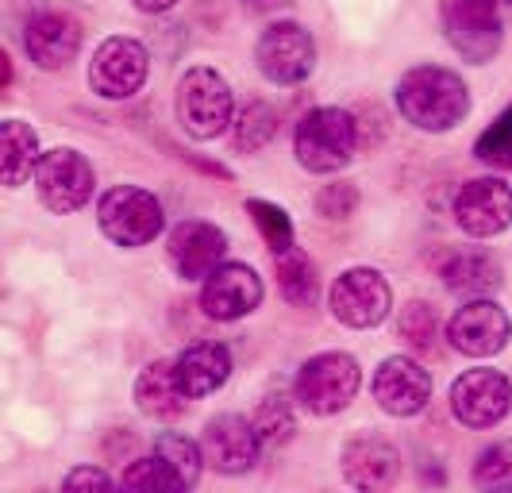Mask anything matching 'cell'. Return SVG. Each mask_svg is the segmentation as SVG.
I'll return each mask as SVG.
<instances>
[{
  "mask_svg": "<svg viewBox=\"0 0 512 493\" xmlns=\"http://www.w3.org/2000/svg\"><path fill=\"white\" fill-rule=\"evenodd\" d=\"M397 112L420 131H451L470 112V89L443 66H416L397 81Z\"/></svg>",
  "mask_w": 512,
  "mask_h": 493,
  "instance_id": "cell-1",
  "label": "cell"
},
{
  "mask_svg": "<svg viewBox=\"0 0 512 493\" xmlns=\"http://www.w3.org/2000/svg\"><path fill=\"white\" fill-rule=\"evenodd\" d=\"M359 147V128L347 108H312L297 124L293 155L308 174H335L343 170Z\"/></svg>",
  "mask_w": 512,
  "mask_h": 493,
  "instance_id": "cell-2",
  "label": "cell"
},
{
  "mask_svg": "<svg viewBox=\"0 0 512 493\" xmlns=\"http://www.w3.org/2000/svg\"><path fill=\"white\" fill-rule=\"evenodd\" d=\"M235 116V97L224 74H216L212 66H193L178 85V120L193 139H216L231 128Z\"/></svg>",
  "mask_w": 512,
  "mask_h": 493,
  "instance_id": "cell-3",
  "label": "cell"
},
{
  "mask_svg": "<svg viewBox=\"0 0 512 493\" xmlns=\"http://www.w3.org/2000/svg\"><path fill=\"white\" fill-rule=\"evenodd\" d=\"M359 363L343 351H324L316 359H308L301 370H297V382H293V393H297V405L308 409L312 416H332L339 409H347L359 393Z\"/></svg>",
  "mask_w": 512,
  "mask_h": 493,
  "instance_id": "cell-4",
  "label": "cell"
},
{
  "mask_svg": "<svg viewBox=\"0 0 512 493\" xmlns=\"http://www.w3.org/2000/svg\"><path fill=\"white\" fill-rule=\"evenodd\" d=\"M501 0H439L443 16V35L455 51L482 66L501 51Z\"/></svg>",
  "mask_w": 512,
  "mask_h": 493,
  "instance_id": "cell-5",
  "label": "cell"
},
{
  "mask_svg": "<svg viewBox=\"0 0 512 493\" xmlns=\"http://www.w3.org/2000/svg\"><path fill=\"white\" fill-rule=\"evenodd\" d=\"M97 224L112 243L143 247L162 232V205L154 193L139 189V185H116L97 205Z\"/></svg>",
  "mask_w": 512,
  "mask_h": 493,
  "instance_id": "cell-6",
  "label": "cell"
},
{
  "mask_svg": "<svg viewBox=\"0 0 512 493\" xmlns=\"http://www.w3.org/2000/svg\"><path fill=\"white\" fill-rule=\"evenodd\" d=\"M93 185H97V174H93L89 158L74 151V147H54L35 166L39 201L51 212H58V216H70V212L89 205Z\"/></svg>",
  "mask_w": 512,
  "mask_h": 493,
  "instance_id": "cell-7",
  "label": "cell"
},
{
  "mask_svg": "<svg viewBox=\"0 0 512 493\" xmlns=\"http://www.w3.org/2000/svg\"><path fill=\"white\" fill-rule=\"evenodd\" d=\"M151 70V54L139 39L128 35H112L93 51L89 62V89L104 101H128L143 89Z\"/></svg>",
  "mask_w": 512,
  "mask_h": 493,
  "instance_id": "cell-8",
  "label": "cell"
},
{
  "mask_svg": "<svg viewBox=\"0 0 512 493\" xmlns=\"http://www.w3.org/2000/svg\"><path fill=\"white\" fill-rule=\"evenodd\" d=\"M255 62L262 78L274 85H301L316 66V43L301 24L282 20L262 31L255 47Z\"/></svg>",
  "mask_w": 512,
  "mask_h": 493,
  "instance_id": "cell-9",
  "label": "cell"
},
{
  "mask_svg": "<svg viewBox=\"0 0 512 493\" xmlns=\"http://www.w3.org/2000/svg\"><path fill=\"white\" fill-rule=\"evenodd\" d=\"M328 305H332L335 320L347 328H378L393 309V293L378 270L355 266V270L335 278Z\"/></svg>",
  "mask_w": 512,
  "mask_h": 493,
  "instance_id": "cell-10",
  "label": "cell"
},
{
  "mask_svg": "<svg viewBox=\"0 0 512 493\" xmlns=\"http://www.w3.org/2000/svg\"><path fill=\"white\" fill-rule=\"evenodd\" d=\"M512 409V382L501 370H466L451 386V413L466 428H493Z\"/></svg>",
  "mask_w": 512,
  "mask_h": 493,
  "instance_id": "cell-11",
  "label": "cell"
},
{
  "mask_svg": "<svg viewBox=\"0 0 512 493\" xmlns=\"http://www.w3.org/2000/svg\"><path fill=\"white\" fill-rule=\"evenodd\" d=\"M447 339L455 351L470 355V359H489V355L505 351V343L512 339V320L497 301L474 297L447 320Z\"/></svg>",
  "mask_w": 512,
  "mask_h": 493,
  "instance_id": "cell-12",
  "label": "cell"
},
{
  "mask_svg": "<svg viewBox=\"0 0 512 493\" xmlns=\"http://www.w3.org/2000/svg\"><path fill=\"white\" fill-rule=\"evenodd\" d=\"M455 224L474 239H493L512 224V189L501 178H474L455 193Z\"/></svg>",
  "mask_w": 512,
  "mask_h": 493,
  "instance_id": "cell-13",
  "label": "cell"
},
{
  "mask_svg": "<svg viewBox=\"0 0 512 493\" xmlns=\"http://www.w3.org/2000/svg\"><path fill=\"white\" fill-rule=\"evenodd\" d=\"M262 305V278L247 262H220L205 278L201 289V309L212 320H243Z\"/></svg>",
  "mask_w": 512,
  "mask_h": 493,
  "instance_id": "cell-14",
  "label": "cell"
},
{
  "mask_svg": "<svg viewBox=\"0 0 512 493\" xmlns=\"http://www.w3.org/2000/svg\"><path fill=\"white\" fill-rule=\"evenodd\" d=\"M166 255H170V266L178 270V278L201 282L224 262L228 235L220 232L216 224H208V220H181L178 228L170 232V239H166Z\"/></svg>",
  "mask_w": 512,
  "mask_h": 493,
  "instance_id": "cell-15",
  "label": "cell"
},
{
  "mask_svg": "<svg viewBox=\"0 0 512 493\" xmlns=\"http://www.w3.org/2000/svg\"><path fill=\"white\" fill-rule=\"evenodd\" d=\"M205 463L220 474H247L258 463L262 436H258L255 420H243L235 413H224L205 424Z\"/></svg>",
  "mask_w": 512,
  "mask_h": 493,
  "instance_id": "cell-16",
  "label": "cell"
},
{
  "mask_svg": "<svg viewBox=\"0 0 512 493\" xmlns=\"http://www.w3.org/2000/svg\"><path fill=\"white\" fill-rule=\"evenodd\" d=\"M374 397L389 416H416L432 401V374L409 355H389L374 374Z\"/></svg>",
  "mask_w": 512,
  "mask_h": 493,
  "instance_id": "cell-17",
  "label": "cell"
},
{
  "mask_svg": "<svg viewBox=\"0 0 512 493\" xmlns=\"http://www.w3.org/2000/svg\"><path fill=\"white\" fill-rule=\"evenodd\" d=\"M24 47L39 70H66L81 51V24L66 12H43L27 24Z\"/></svg>",
  "mask_w": 512,
  "mask_h": 493,
  "instance_id": "cell-18",
  "label": "cell"
},
{
  "mask_svg": "<svg viewBox=\"0 0 512 493\" xmlns=\"http://www.w3.org/2000/svg\"><path fill=\"white\" fill-rule=\"evenodd\" d=\"M343 474L355 490H389L401 474V455L378 436H359L343 447Z\"/></svg>",
  "mask_w": 512,
  "mask_h": 493,
  "instance_id": "cell-19",
  "label": "cell"
},
{
  "mask_svg": "<svg viewBox=\"0 0 512 493\" xmlns=\"http://www.w3.org/2000/svg\"><path fill=\"white\" fill-rule=\"evenodd\" d=\"M174 374H178L181 390L189 393V401L208 397V393L224 390L231 378V351L224 343H193L174 359Z\"/></svg>",
  "mask_w": 512,
  "mask_h": 493,
  "instance_id": "cell-20",
  "label": "cell"
},
{
  "mask_svg": "<svg viewBox=\"0 0 512 493\" xmlns=\"http://www.w3.org/2000/svg\"><path fill=\"white\" fill-rule=\"evenodd\" d=\"M135 405L139 413L151 420H174L185 413L189 393L181 390L178 374H174V359H154L151 366L139 370L135 378Z\"/></svg>",
  "mask_w": 512,
  "mask_h": 493,
  "instance_id": "cell-21",
  "label": "cell"
},
{
  "mask_svg": "<svg viewBox=\"0 0 512 493\" xmlns=\"http://www.w3.org/2000/svg\"><path fill=\"white\" fill-rule=\"evenodd\" d=\"M439 278L451 293L462 297H489L501 289V266L482 251H459L439 266Z\"/></svg>",
  "mask_w": 512,
  "mask_h": 493,
  "instance_id": "cell-22",
  "label": "cell"
},
{
  "mask_svg": "<svg viewBox=\"0 0 512 493\" xmlns=\"http://www.w3.org/2000/svg\"><path fill=\"white\" fill-rule=\"evenodd\" d=\"M151 451L166 463L170 478H174V490H193L201 482V467H205V447L201 443L185 440L178 432H162Z\"/></svg>",
  "mask_w": 512,
  "mask_h": 493,
  "instance_id": "cell-23",
  "label": "cell"
},
{
  "mask_svg": "<svg viewBox=\"0 0 512 493\" xmlns=\"http://www.w3.org/2000/svg\"><path fill=\"white\" fill-rule=\"evenodd\" d=\"M39 158L43 151H39L35 131L27 128L24 120H4V185L8 189L24 185L35 174Z\"/></svg>",
  "mask_w": 512,
  "mask_h": 493,
  "instance_id": "cell-24",
  "label": "cell"
},
{
  "mask_svg": "<svg viewBox=\"0 0 512 493\" xmlns=\"http://www.w3.org/2000/svg\"><path fill=\"white\" fill-rule=\"evenodd\" d=\"M274 270H278V286H282L285 301L297 305V309H308L320 293V282H316V266L297 251L289 247L282 255H274Z\"/></svg>",
  "mask_w": 512,
  "mask_h": 493,
  "instance_id": "cell-25",
  "label": "cell"
},
{
  "mask_svg": "<svg viewBox=\"0 0 512 493\" xmlns=\"http://www.w3.org/2000/svg\"><path fill=\"white\" fill-rule=\"evenodd\" d=\"M278 135V112L266 101H247L235 116V151L255 155Z\"/></svg>",
  "mask_w": 512,
  "mask_h": 493,
  "instance_id": "cell-26",
  "label": "cell"
},
{
  "mask_svg": "<svg viewBox=\"0 0 512 493\" xmlns=\"http://www.w3.org/2000/svg\"><path fill=\"white\" fill-rule=\"evenodd\" d=\"M478 490H512V440H497L474 463Z\"/></svg>",
  "mask_w": 512,
  "mask_h": 493,
  "instance_id": "cell-27",
  "label": "cell"
},
{
  "mask_svg": "<svg viewBox=\"0 0 512 493\" xmlns=\"http://www.w3.org/2000/svg\"><path fill=\"white\" fill-rule=\"evenodd\" d=\"M474 155L482 158L486 166H501V170H512V104L489 124L478 143H474Z\"/></svg>",
  "mask_w": 512,
  "mask_h": 493,
  "instance_id": "cell-28",
  "label": "cell"
},
{
  "mask_svg": "<svg viewBox=\"0 0 512 493\" xmlns=\"http://www.w3.org/2000/svg\"><path fill=\"white\" fill-rule=\"evenodd\" d=\"M255 428L262 443H270V447H278L293 436V428H297V420H293V409H289V401L285 397H262L258 401V413H255Z\"/></svg>",
  "mask_w": 512,
  "mask_h": 493,
  "instance_id": "cell-29",
  "label": "cell"
},
{
  "mask_svg": "<svg viewBox=\"0 0 512 493\" xmlns=\"http://www.w3.org/2000/svg\"><path fill=\"white\" fill-rule=\"evenodd\" d=\"M247 212L255 216L258 232H262L266 247H270L274 255H282V251L293 247V224H289L285 208L270 205V201H247Z\"/></svg>",
  "mask_w": 512,
  "mask_h": 493,
  "instance_id": "cell-30",
  "label": "cell"
},
{
  "mask_svg": "<svg viewBox=\"0 0 512 493\" xmlns=\"http://www.w3.org/2000/svg\"><path fill=\"white\" fill-rule=\"evenodd\" d=\"M401 339H409V347L416 351H432V343H436V312L428 309L424 301H412L401 309Z\"/></svg>",
  "mask_w": 512,
  "mask_h": 493,
  "instance_id": "cell-31",
  "label": "cell"
},
{
  "mask_svg": "<svg viewBox=\"0 0 512 493\" xmlns=\"http://www.w3.org/2000/svg\"><path fill=\"white\" fill-rule=\"evenodd\" d=\"M128 490H174V478H170V470L166 463L158 459V455H147V459H135L128 470H124V478H120Z\"/></svg>",
  "mask_w": 512,
  "mask_h": 493,
  "instance_id": "cell-32",
  "label": "cell"
},
{
  "mask_svg": "<svg viewBox=\"0 0 512 493\" xmlns=\"http://www.w3.org/2000/svg\"><path fill=\"white\" fill-rule=\"evenodd\" d=\"M359 205V193H355V185H324V193H320V216H328V220H347L351 212Z\"/></svg>",
  "mask_w": 512,
  "mask_h": 493,
  "instance_id": "cell-33",
  "label": "cell"
},
{
  "mask_svg": "<svg viewBox=\"0 0 512 493\" xmlns=\"http://www.w3.org/2000/svg\"><path fill=\"white\" fill-rule=\"evenodd\" d=\"M62 486H70V490H74V486H97V490H108V486H112V478L97 467H77L62 478Z\"/></svg>",
  "mask_w": 512,
  "mask_h": 493,
  "instance_id": "cell-34",
  "label": "cell"
},
{
  "mask_svg": "<svg viewBox=\"0 0 512 493\" xmlns=\"http://www.w3.org/2000/svg\"><path fill=\"white\" fill-rule=\"evenodd\" d=\"M139 12H147V16H162V12H170L178 0H131Z\"/></svg>",
  "mask_w": 512,
  "mask_h": 493,
  "instance_id": "cell-35",
  "label": "cell"
},
{
  "mask_svg": "<svg viewBox=\"0 0 512 493\" xmlns=\"http://www.w3.org/2000/svg\"><path fill=\"white\" fill-rule=\"evenodd\" d=\"M501 4H512V0H501Z\"/></svg>",
  "mask_w": 512,
  "mask_h": 493,
  "instance_id": "cell-36",
  "label": "cell"
}]
</instances>
